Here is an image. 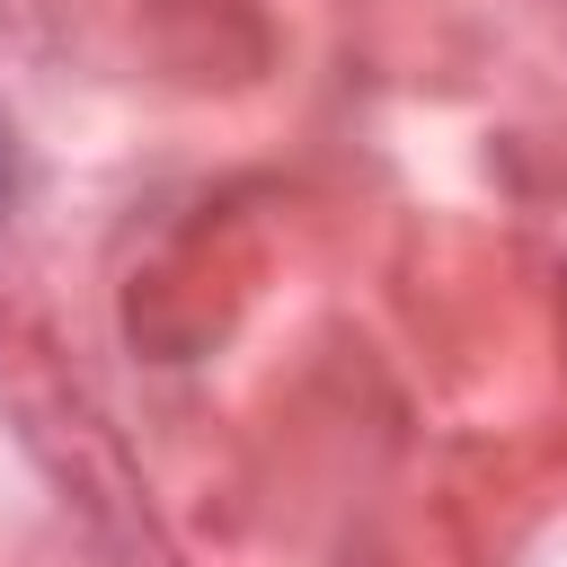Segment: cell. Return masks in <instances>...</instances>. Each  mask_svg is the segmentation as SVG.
Wrapping results in <instances>:
<instances>
[{
	"label": "cell",
	"mask_w": 567,
	"mask_h": 567,
	"mask_svg": "<svg viewBox=\"0 0 567 567\" xmlns=\"http://www.w3.org/2000/svg\"><path fill=\"white\" fill-rule=\"evenodd\" d=\"M0 204H9V142H0Z\"/></svg>",
	"instance_id": "obj_1"
}]
</instances>
